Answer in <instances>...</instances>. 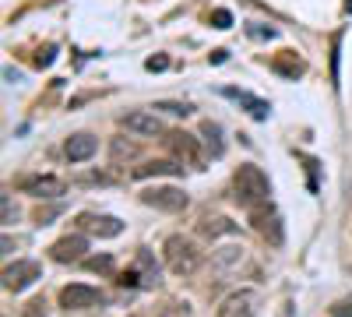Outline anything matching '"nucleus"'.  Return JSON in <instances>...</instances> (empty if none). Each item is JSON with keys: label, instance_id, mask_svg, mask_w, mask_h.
I'll return each mask as SVG.
<instances>
[{"label": "nucleus", "instance_id": "obj_1", "mask_svg": "<svg viewBox=\"0 0 352 317\" xmlns=\"http://www.w3.org/2000/svg\"><path fill=\"white\" fill-rule=\"evenodd\" d=\"M232 190H236V201H240V205L250 212V208H257V205H264V201H268L272 184H268V177H264L261 166L243 162L236 173H232Z\"/></svg>", "mask_w": 352, "mask_h": 317}, {"label": "nucleus", "instance_id": "obj_2", "mask_svg": "<svg viewBox=\"0 0 352 317\" xmlns=\"http://www.w3.org/2000/svg\"><path fill=\"white\" fill-rule=\"evenodd\" d=\"M162 250H166V265H169L173 275L187 278V275H194V272L201 268V250H197V243L187 240V237H180V233H173Z\"/></svg>", "mask_w": 352, "mask_h": 317}, {"label": "nucleus", "instance_id": "obj_3", "mask_svg": "<svg viewBox=\"0 0 352 317\" xmlns=\"http://www.w3.org/2000/svg\"><path fill=\"white\" fill-rule=\"evenodd\" d=\"M250 226L257 229V233L268 240L272 247H282L285 243V226H282V215L264 201V205H257V208H250Z\"/></svg>", "mask_w": 352, "mask_h": 317}, {"label": "nucleus", "instance_id": "obj_4", "mask_svg": "<svg viewBox=\"0 0 352 317\" xmlns=\"http://www.w3.org/2000/svg\"><path fill=\"white\" fill-rule=\"evenodd\" d=\"M166 145H169L173 159L180 162V166H201V162H204V152H201V145H197V138L187 134V131H169V134H166Z\"/></svg>", "mask_w": 352, "mask_h": 317}, {"label": "nucleus", "instance_id": "obj_5", "mask_svg": "<svg viewBox=\"0 0 352 317\" xmlns=\"http://www.w3.org/2000/svg\"><path fill=\"white\" fill-rule=\"evenodd\" d=\"M141 201L148 208H159V212H184L190 205L187 194L180 187H148V190L141 194Z\"/></svg>", "mask_w": 352, "mask_h": 317}, {"label": "nucleus", "instance_id": "obj_6", "mask_svg": "<svg viewBox=\"0 0 352 317\" xmlns=\"http://www.w3.org/2000/svg\"><path fill=\"white\" fill-rule=\"evenodd\" d=\"M106 296L99 289H92V285L85 282H74V285H64L60 289V307L64 310H88V307H102Z\"/></svg>", "mask_w": 352, "mask_h": 317}, {"label": "nucleus", "instance_id": "obj_7", "mask_svg": "<svg viewBox=\"0 0 352 317\" xmlns=\"http://www.w3.org/2000/svg\"><path fill=\"white\" fill-rule=\"evenodd\" d=\"M261 307V293L257 289H236L229 293L219 307V317H254Z\"/></svg>", "mask_w": 352, "mask_h": 317}, {"label": "nucleus", "instance_id": "obj_8", "mask_svg": "<svg viewBox=\"0 0 352 317\" xmlns=\"http://www.w3.org/2000/svg\"><path fill=\"white\" fill-rule=\"evenodd\" d=\"M39 275H43V268L36 261H14V265L4 268V289L8 293H25Z\"/></svg>", "mask_w": 352, "mask_h": 317}, {"label": "nucleus", "instance_id": "obj_9", "mask_svg": "<svg viewBox=\"0 0 352 317\" xmlns=\"http://www.w3.org/2000/svg\"><path fill=\"white\" fill-rule=\"evenodd\" d=\"M78 226L85 229V233L99 237V240H113V237H120V233H124V222L116 219V215H96V212L78 215Z\"/></svg>", "mask_w": 352, "mask_h": 317}, {"label": "nucleus", "instance_id": "obj_10", "mask_svg": "<svg viewBox=\"0 0 352 317\" xmlns=\"http://www.w3.org/2000/svg\"><path fill=\"white\" fill-rule=\"evenodd\" d=\"M85 250H88V240H85L81 233H74V237H64V240H56V243L50 247L53 261H60V265H71V261H85Z\"/></svg>", "mask_w": 352, "mask_h": 317}, {"label": "nucleus", "instance_id": "obj_11", "mask_svg": "<svg viewBox=\"0 0 352 317\" xmlns=\"http://www.w3.org/2000/svg\"><path fill=\"white\" fill-rule=\"evenodd\" d=\"M120 124H124L127 131H134V134H148V138H155V134H166L162 120L155 117V113H144V109L124 113V117H120Z\"/></svg>", "mask_w": 352, "mask_h": 317}, {"label": "nucleus", "instance_id": "obj_12", "mask_svg": "<svg viewBox=\"0 0 352 317\" xmlns=\"http://www.w3.org/2000/svg\"><path fill=\"white\" fill-rule=\"evenodd\" d=\"M21 190L36 194V197H60V194H67V184L60 177H28V180H21Z\"/></svg>", "mask_w": 352, "mask_h": 317}, {"label": "nucleus", "instance_id": "obj_13", "mask_svg": "<svg viewBox=\"0 0 352 317\" xmlns=\"http://www.w3.org/2000/svg\"><path fill=\"white\" fill-rule=\"evenodd\" d=\"M96 149H99V141H96L92 134H71L67 145H64V155H67L71 162H85V159L96 155Z\"/></svg>", "mask_w": 352, "mask_h": 317}, {"label": "nucleus", "instance_id": "obj_14", "mask_svg": "<svg viewBox=\"0 0 352 317\" xmlns=\"http://www.w3.org/2000/svg\"><path fill=\"white\" fill-rule=\"evenodd\" d=\"M184 173V166L180 162H169V159H152V162H144V166H138L131 177L134 180H148V177H180Z\"/></svg>", "mask_w": 352, "mask_h": 317}, {"label": "nucleus", "instance_id": "obj_15", "mask_svg": "<svg viewBox=\"0 0 352 317\" xmlns=\"http://www.w3.org/2000/svg\"><path fill=\"white\" fill-rule=\"evenodd\" d=\"M226 96H229V99H236L240 106H247V113H250L254 120H268L272 106L264 102V99H257V96H250V92H240V89H226Z\"/></svg>", "mask_w": 352, "mask_h": 317}, {"label": "nucleus", "instance_id": "obj_16", "mask_svg": "<svg viewBox=\"0 0 352 317\" xmlns=\"http://www.w3.org/2000/svg\"><path fill=\"white\" fill-rule=\"evenodd\" d=\"M197 233L201 237H208V240H219V237H229V233H236V222H229L226 215H208V219H201L197 222Z\"/></svg>", "mask_w": 352, "mask_h": 317}, {"label": "nucleus", "instance_id": "obj_17", "mask_svg": "<svg viewBox=\"0 0 352 317\" xmlns=\"http://www.w3.org/2000/svg\"><path fill=\"white\" fill-rule=\"evenodd\" d=\"M272 67L278 71V74H285V78H292V81H296L307 67H303V61H300V56L296 53H292V50H282L278 56H275V61H272Z\"/></svg>", "mask_w": 352, "mask_h": 317}, {"label": "nucleus", "instance_id": "obj_18", "mask_svg": "<svg viewBox=\"0 0 352 317\" xmlns=\"http://www.w3.org/2000/svg\"><path fill=\"white\" fill-rule=\"evenodd\" d=\"M134 272H138V278H141V285H144V289H152V285L159 282L155 257H152L148 250H138V265H134Z\"/></svg>", "mask_w": 352, "mask_h": 317}, {"label": "nucleus", "instance_id": "obj_19", "mask_svg": "<svg viewBox=\"0 0 352 317\" xmlns=\"http://www.w3.org/2000/svg\"><path fill=\"white\" fill-rule=\"evenodd\" d=\"M201 134H204V145H208V152L219 159L222 152H226V141H222V127L219 124H212V120H204L201 124Z\"/></svg>", "mask_w": 352, "mask_h": 317}, {"label": "nucleus", "instance_id": "obj_20", "mask_svg": "<svg viewBox=\"0 0 352 317\" xmlns=\"http://www.w3.org/2000/svg\"><path fill=\"white\" fill-rule=\"evenodd\" d=\"M155 317H190V307L180 300H166V303H159Z\"/></svg>", "mask_w": 352, "mask_h": 317}, {"label": "nucleus", "instance_id": "obj_21", "mask_svg": "<svg viewBox=\"0 0 352 317\" xmlns=\"http://www.w3.org/2000/svg\"><path fill=\"white\" fill-rule=\"evenodd\" d=\"M131 155H138V145H134V141L116 138V141H113V159H116V162H124V159H131Z\"/></svg>", "mask_w": 352, "mask_h": 317}, {"label": "nucleus", "instance_id": "obj_22", "mask_svg": "<svg viewBox=\"0 0 352 317\" xmlns=\"http://www.w3.org/2000/svg\"><path fill=\"white\" fill-rule=\"evenodd\" d=\"M85 268L88 272H109L113 268V257H106V254L102 257H85Z\"/></svg>", "mask_w": 352, "mask_h": 317}, {"label": "nucleus", "instance_id": "obj_23", "mask_svg": "<svg viewBox=\"0 0 352 317\" xmlns=\"http://www.w3.org/2000/svg\"><path fill=\"white\" fill-rule=\"evenodd\" d=\"M159 109L173 113V117H187V113H190L194 106H190V102H159Z\"/></svg>", "mask_w": 352, "mask_h": 317}, {"label": "nucleus", "instance_id": "obj_24", "mask_svg": "<svg viewBox=\"0 0 352 317\" xmlns=\"http://www.w3.org/2000/svg\"><path fill=\"white\" fill-rule=\"evenodd\" d=\"M331 317H352V296L338 300V303L331 307Z\"/></svg>", "mask_w": 352, "mask_h": 317}, {"label": "nucleus", "instance_id": "obj_25", "mask_svg": "<svg viewBox=\"0 0 352 317\" xmlns=\"http://www.w3.org/2000/svg\"><path fill=\"white\" fill-rule=\"evenodd\" d=\"M212 25H215V28H229V25H232V14L219 8V11H212Z\"/></svg>", "mask_w": 352, "mask_h": 317}, {"label": "nucleus", "instance_id": "obj_26", "mask_svg": "<svg viewBox=\"0 0 352 317\" xmlns=\"http://www.w3.org/2000/svg\"><path fill=\"white\" fill-rule=\"evenodd\" d=\"M0 205H4V222H8V226H11V222H14V219H18V208H14V205H11V194H4V201H0Z\"/></svg>", "mask_w": 352, "mask_h": 317}, {"label": "nucleus", "instance_id": "obj_27", "mask_svg": "<svg viewBox=\"0 0 352 317\" xmlns=\"http://www.w3.org/2000/svg\"><path fill=\"white\" fill-rule=\"evenodd\" d=\"M144 67H148V71H166V67H169V56H148V61H144Z\"/></svg>", "mask_w": 352, "mask_h": 317}, {"label": "nucleus", "instance_id": "obj_28", "mask_svg": "<svg viewBox=\"0 0 352 317\" xmlns=\"http://www.w3.org/2000/svg\"><path fill=\"white\" fill-rule=\"evenodd\" d=\"M250 36H254V39H272L275 28H250Z\"/></svg>", "mask_w": 352, "mask_h": 317}, {"label": "nucleus", "instance_id": "obj_29", "mask_svg": "<svg viewBox=\"0 0 352 317\" xmlns=\"http://www.w3.org/2000/svg\"><path fill=\"white\" fill-rule=\"evenodd\" d=\"M36 64H39V67H50V64H53V46H50L46 53H39V56H36Z\"/></svg>", "mask_w": 352, "mask_h": 317}, {"label": "nucleus", "instance_id": "obj_30", "mask_svg": "<svg viewBox=\"0 0 352 317\" xmlns=\"http://www.w3.org/2000/svg\"><path fill=\"white\" fill-rule=\"evenodd\" d=\"M131 317H138V314H131Z\"/></svg>", "mask_w": 352, "mask_h": 317}]
</instances>
